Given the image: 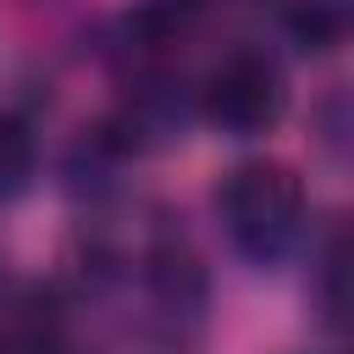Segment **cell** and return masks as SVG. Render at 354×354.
Instances as JSON below:
<instances>
[{
	"label": "cell",
	"mask_w": 354,
	"mask_h": 354,
	"mask_svg": "<svg viewBox=\"0 0 354 354\" xmlns=\"http://www.w3.org/2000/svg\"><path fill=\"white\" fill-rule=\"evenodd\" d=\"M216 205L227 238L260 266L282 260L304 232V183L282 160H243L238 171H227Z\"/></svg>",
	"instance_id": "obj_1"
},
{
	"label": "cell",
	"mask_w": 354,
	"mask_h": 354,
	"mask_svg": "<svg viewBox=\"0 0 354 354\" xmlns=\"http://www.w3.org/2000/svg\"><path fill=\"white\" fill-rule=\"evenodd\" d=\"M205 116L221 133H266L282 116V72L266 50H232L205 77Z\"/></svg>",
	"instance_id": "obj_2"
},
{
	"label": "cell",
	"mask_w": 354,
	"mask_h": 354,
	"mask_svg": "<svg viewBox=\"0 0 354 354\" xmlns=\"http://www.w3.org/2000/svg\"><path fill=\"white\" fill-rule=\"evenodd\" d=\"M28 177H33V133L22 116L0 111V205L17 199L28 188Z\"/></svg>",
	"instance_id": "obj_3"
}]
</instances>
